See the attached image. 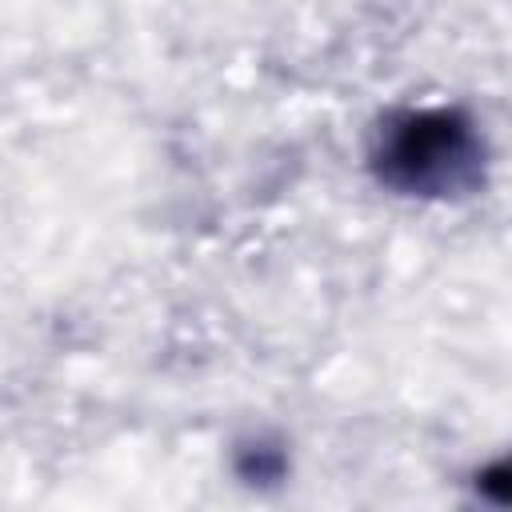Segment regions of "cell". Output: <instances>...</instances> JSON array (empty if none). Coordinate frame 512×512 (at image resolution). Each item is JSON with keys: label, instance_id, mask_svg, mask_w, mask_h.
Wrapping results in <instances>:
<instances>
[{"label": "cell", "instance_id": "cell-1", "mask_svg": "<svg viewBox=\"0 0 512 512\" xmlns=\"http://www.w3.org/2000/svg\"><path fill=\"white\" fill-rule=\"evenodd\" d=\"M372 164L396 192L452 196L476 188L484 144L476 124L456 108H408L380 124Z\"/></svg>", "mask_w": 512, "mask_h": 512}]
</instances>
